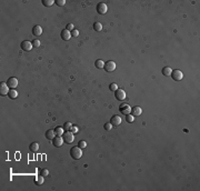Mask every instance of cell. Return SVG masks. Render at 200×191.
Wrapping results in <instances>:
<instances>
[{
	"label": "cell",
	"mask_w": 200,
	"mask_h": 191,
	"mask_svg": "<svg viewBox=\"0 0 200 191\" xmlns=\"http://www.w3.org/2000/svg\"><path fill=\"white\" fill-rule=\"evenodd\" d=\"M56 136H57V134H56L55 130H48L47 132H46V138H47L48 140H52Z\"/></svg>",
	"instance_id": "cell-16"
},
{
	"label": "cell",
	"mask_w": 200,
	"mask_h": 191,
	"mask_svg": "<svg viewBox=\"0 0 200 191\" xmlns=\"http://www.w3.org/2000/svg\"><path fill=\"white\" fill-rule=\"evenodd\" d=\"M70 156L71 158H74L75 160H78L82 157V150L79 147H74L70 149Z\"/></svg>",
	"instance_id": "cell-1"
},
{
	"label": "cell",
	"mask_w": 200,
	"mask_h": 191,
	"mask_svg": "<svg viewBox=\"0 0 200 191\" xmlns=\"http://www.w3.org/2000/svg\"><path fill=\"white\" fill-rule=\"evenodd\" d=\"M62 143H63V138H62V137H60V136H56L55 138L52 139V145L55 146V147H57V148L61 147Z\"/></svg>",
	"instance_id": "cell-11"
},
{
	"label": "cell",
	"mask_w": 200,
	"mask_h": 191,
	"mask_svg": "<svg viewBox=\"0 0 200 191\" xmlns=\"http://www.w3.org/2000/svg\"><path fill=\"white\" fill-rule=\"evenodd\" d=\"M60 36H61V39H62V40L68 41L69 39L71 38V32H70L69 30H67V29H63L62 31H61V33H60Z\"/></svg>",
	"instance_id": "cell-13"
},
{
	"label": "cell",
	"mask_w": 200,
	"mask_h": 191,
	"mask_svg": "<svg viewBox=\"0 0 200 191\" xmlns=\"http://www.w3.org/2000/svg\"><path fill=\"white\" fill-rule=\"evenodd\" d=\"M42 33V28L40 26H38V25H36V26H33L32 28V35L33 36H40Z\"/></svg>",
	"instance_id": "cell-15"
},
{
	"label": "cell",
	"mask_w": 200,
	"mask_h": 191,
	"mask_svg": "<svg viewBox=\"0 0 200 191\" xmlns=\"http://www.w3.org/2000/svg\"><path fill=\"white\" fill-rule=\"evenodd\" d=\"M107 10H108V7H107V5L105 2H99V4L97 5V12L99 13V15H105L107 12Z\"/></svg>",
	"instance_id": "cell-6"
},
{
	"label": "cell",
	"mask_w": 200,
	"mask_h": 191,
	"mask_svg": "<svg viewBox=\"0 0 200 191\" xmlns=\"http://www.w3.org/2000/svg\"><path fill=\"white\" fill-rule=\"evenodd\" d=\"M130 113H131L134 117H138V116H140V114L142 113V110H141V108H140V107L135 106L134 108H131Z\"/></svg>",
	"instance_id": "cell-14"
},
{
	"label": "cell",
	"mask_w": 200,
	"mask_h": 191,
	"mask_svg": "<svg viewBox=\"0 0 200 191\" xmlns=\"http://www.w3.org/2000/svg\"><path fill=\"white\" fill-rule=\"evenodd\" d=\"M95 66L97 69H103V66H105V62H103L101 59H98V60L95 61Z\"/></svg>",
	"instance_id": "cell-19"
},
{
	"label": "cell",
	"mask_w": 200,
	"mask_h": 191,
	"mask_svg": "<svg viewBox=\"0 0 200 191\" xmlns=\"http://www.w3.org/2000/svg\"><path fill=\"white\" fill-rule=\"evenodd\" d=\"M110 123L112 126H116V127H118V126L121 123V117L118 116V114H115V116L111 117L110 119Z\"/></svg>",
	"instance_id": "cell-12"
},
{
	"label": "cell",
	"mask_w": 200,
	"mask_h": 191,
	"mask_svg": "<svg viewBox=\"0 0 200 191\" xmlns=\"http://www.w3.org/2000/svg\"><path fill=\"white\" fill-rule=\"evenodd\" d=\"M70 131H71V132H74V133H77L78 131H79V129H78L77 126H72V128H71V130H70Z\"/></svg>",
	"instance_id": "cell-35"
},
{
	"label": "cell",
	"mask_w": 200,
	"mask_h": 191,
	"mask_svg": "<svg viewBox=\"0 0 200 191\" xmlns=\"http://www.w3.org/2000/svg\"><path fill=\"white\" fill-rule=\"evenodd\" d=\"M35 183L37 184V186H41V184L43 183V177H42L41 175L37 176V177H36V179H35Z\"/></svg>",
	"instance_id": "cell-20"
},
{
	"label": "cell",
	"mask_w": 200,
	"mask_h": 191,
	"mask_svg": "<svg viewBox=\"0 0 200 191\" xmlns=\"http://www.w3.org/2000/svg\"><path fill=\"white\" fill-rule=\"evenodd\" d=\"M40 175H41L42 177H47L48 175H49V171H48L47 169H42V170L40 171Z\"/></svg>",
	"instance_id": "cell-32"
},
{
	"label": "cell",
	"mask_w": 200,
	"mask_h": 191,
	"mask_svg": "<svg viewBox=\"0 0 200 191\" xmlns=\"http://www.w3.org/2000/svg\"><path fill=\"white\" fill-rule=\"evenodd\" d=\"M162 75L166 76V77H169V76L171 75V72H172V69H171V67H165V68L162 69Z\"/></svg>",
	"instance_id": "cell-17"
},
{
	"label": "cell",
	"mask_w": 200,
	"mask_h": 191,
	"mask_svg": "<svg viewBox=\"0 0 200 191\" xmlns=\"http://www.w3.org/2000/svg\"><path fill=\"white\" fill-rule=\"evenodd\" d=\"M126 120H127V122L131 123V122H134V120H135V117L132 116L131 113H129V114H127V116H126Z\"/></svg>",
	"instance_id": "cell-26"
},
{
	"label": "cell",
	"mask_w": 200,
	"mask_h": 191,
	"mask_svg": "<svg viewBox=\"0 0 200 191\" xmlns=\"http://www.w3.org/2000/svg\"><path fill=\"white\" fill-rule=\"evenodd\" d=\"M79 36V31H78L77 29H74L71 31V37H78Z\"/></svg>",
	"instance_id": "cell-33"
},
{
	"label": "cell",
	"mask_w": 200,
	"mask_h": 191,
	"mask_svg": "<svg viewBox=\"0 0 200 191\" xmlns=\"http://www.w3.org/2000/svg\"><path fill=\"white\" fill-rule=\"evenodd\" d=\"M72 126H74V125H72L71 122H66V123L63 125L64 131H70V130H71V128H72Z\"/></svg>",
	"instance_id": "cell-25"
},
{
	"label": "cell",
	"mask_w": 200,
	"mask_h": 191,
	"mask_svg": "<svg viewBox=\"0 0 200 191\" xmlns=\"http://www.w3.org/2000/svg\"><path fill=\"white\" fill-rule=\"evenodd\" d=\"M56 5L59 7H63L66 5V0H56Z\"/></svg>",
	"instance_id": "cell-29"
},
{
	"label": "cell",
	"mask_w": 200,
	"mask_h": 191,
	"mask_svg": "<svg viewBox=\"0 0 200 191\" xmlns=\"http://www.w3.org/2000/svg\"><path fill=\"white\" fill-rule=\"evenodd\" d=\"M63 138V141L66 143H72L75 140V133L71 132V131H66L62 136Z\"/></svg>",
	"instance_id": "cell-2"
},
{
	"label": "cell",
	"mask_w": 200,
	"mask_h": 191,
	"mask_svg": "<svg viewBox=\"0 0 200 191\" xmlns=\"http://www.w3.org/2000/svg\"><path fill=\"white\" fill-rule=\"evenodd\" d=\"M8 97H9L10 99H16V98L18 97V92H17L15 89H10L9 92H8Z\"/></svg>",
	"instance_id": "cell-18"
},
{
	"label": "cell",
	"mask_w": 200,
	"mask_h": 191,
	"mask_svg": "<svg viewBox=\"0 0 200 191\" xmlns=\"http://www.w3.org/2000/svg\"><path fill=\"white\" fill-rule=\"evenodd\" d=\"M119 111H120V113H122V114H129L130 113V111H131V107L128 105V103H121V105L119 106Z\"/></svg>",
	"instance_id": "cell-3"
},
{
	"label": "cell",
	"mask_w": 200,
	"mask_h": 191,
	"mask_svg": "<svg viewBox=\"0 0 200 191\" xmlns=\"http://www.w3.org/2000/svg\"><path fill=\"white\" fill-rule=\"evenodd\" d=\"M7 85H8V87H9L10 89H15L17 86H18V79L17 78H15V77H10V78H8V80H7Z\"/></svg>",
	"instance_id": "cell-8"
},
{
	"label": "cell",
	"mask_w": 200,
	"mask_h": 191,
	"mask_svg": "<svg viewBox=\"0 0 200 191\" xmlns=\"http://www.w3.org/2000/svg\"><path fill=\"white\" fill-rule=\"evenodd\" d=\"M55 4V0H42V5L45 6V7H50V6H52Z\"/></svg>",
	"instance_id": "cell-24"
},
{
	"label": "cell",
	"mask_w": 200,
	"mask_h": 191,
	"mask_svg": "<svg viewBox=\"0 0 200 191\" xmlns=\"http://www.w3.org/2000/svg\"><path fill=\"white\" fill-rule=\"evenodd\" d=\"M103 128H105L106 131H110L111 128H112V125H111L110 122H106L105 125H103Z\"/></svg>",
	"instance_id": "cell-28"
},
{
	"label": "cell",
	"mask_w": 200,
	"mask_h": 191,
	"mask_svg": "<svg viewBox=\"0 0 200 191\" xmlns=\"http://www.w3.org/2000/svg\"><path fill=\"white\" fill-rule=\"evenodd\" d=\"M94 29L96 30V31H98V32H100L101 30H102V25L100 23L99 21H97V22H95L94 23Z\"/></svg>",
	"instance_id": "cell-23"
},
{
	"label": "cell",
	"mask_w": 200,
	"mask_h": 191,
	"mask_svg": "<svg viewBox=\"0 0 200 191\" xmlns=\"http://www.w3.org/2000/svg\"><path fill=\"white\" fill-rule=\"evenodd\" d=\"M78 147H79L80 149H84L87 147V142L83 141V140H80V141L78 142Z\"/></svg>",
	"instance_id": "cell-27"
},
{
	"label": "cell",
	"mask_w": 200,
	"mask_h": 191,
	"mask_svg": "<svg viewBox=\"0 0 200 191\" xmlns=\"http://www.w3.org/2000/svg\"><path fill=\"white\" fill-rule=\"evenodd\" d=\"M103 69H105L107 72H111V71H114V70L116 69V63H115L114 61H111V60L107 61V62H105Z\"/></svg>",
	"instance_id": "cell-5"
},
{
	"label": "cell",
	"mask_w": 200,
	"mask_h": 191,
	"mask_svg": "<svg viewBox=\"0 0 200 191\" xmlns=\"http://www.w3.org/2000/svg\"><path fill=\"white\" fill-rule=\"evenodd\" d=\"M109 89H110L111 91H116L117 89H118V85L117 83H110V86H109Z\"/></svg>",
	"instance_id": "cell-30"
},
{
	"label": "cell",
	"mask_w": 200,
	"mask_h": 191,
	"mask_svg": "<svg viewBox=\"0 0 200 191\" xmlns=\"http://www.w3.org/2000/svg\"><path fill=\"white\" fill-rule=\"evenodd\" d=\"M66 29H67V30H69V31L71 32L72 30L75 29V27H74V25H72V23H68V25H67V28H66Z\"/></svg>",
	"instance_id": "cell-34"
},
{
	"label": "cell",
	"mask_w": 200,
	"mask_h": 191,
	"mask_svg": "<svg viewBox=\"0 0 200 191\" xmlns=\"http://www.w3.org/2000/svg\"><path fill=\"white\" fill-rule=\"evenodd\" d=\"M9 87H8L7 82H1L0 83V94L1 96H8L9 92Z\"/></svg>",
	"instance_id": "cell-10"
},
{
	"label": "cell",
	"mask_w": 200,
	"mask_h": 191,
	"mask_svg": "<svg viewBox=\"0 0 200 191\" xmlns=\"http://www.w3.org/2000/svg\"><path fill=\"white\" fill-rule=\"evenodd\" d=\"M171 78L174 80V81H180L182 80V78H184V74H182L180 70H172V72H171Z\"/></svg>",
	"instance_id": "cell-4"
},
{
	"label": "cell",
	"mask_w": 200,
	"mask_h": 191,
	"mask_svg": "<svg viewBox=\"0 0 200 191\" xmlns=\"http://www.w3.org/2000/svg\"><path fill=\"white\" fill-rule=\"evenodd\" d=\"M115 96H116V99L117 100L122 101V100L126 99V92H125V90H122V89L118 88L117 90L115 91Z\"/></svg>",
	"instance_id": "cell-7"
},
{
	"label": "cell",
	"mask_w": 200,
	"mask_h": 191,
	"mask_svg": "<svg viewBox=\"0 0 200 191\" xmlns=\"http://www.w3.org/2000/svg\"><path fill=\"white\" fill-rule=\"evenodd\" d=\"M31 42H32V46L35 48H38L39 46H40V41H39L38 39H35L33 41H31Z\"/></svg>",
	"instance_id": "cell-31"
},
{
	"label": "cell",
	"mask_w": 200,
	"mask_h": 191,
	"mask_svg": "<svg viewBox=\"0 0 200 191\" xmlns=\"http://www.w3.org/2000/svg\"><path fill=\"white\" fill-rule=\"evenodd\" d=\"M55 132H56V134H57V136L62 137L63 133H64V129H63L62 127H57V128L55 129Z\"/></svg>",
	"instance_id": "cell-22"
},
{
	"label": "cell",
	"mask_w": 200,
	"mask_h": 191,
	"mask_svg": "<svg viewBox=\"0 0 200 191\" xmlns=\"http://www.w3.org/2000/svg\"><path fill=\"white\" fill-rule=\"evenodd\" d=\"M29 149L32 151V152H37L38 149H39V143L38 142H32L31 145H30Z\"/></svg>",
	"instance_id": "cell-21"
},
{
	"label": "cell",
	"mask_w": 200,
	"mask_h": 191,
	"mask_svg": "<svg viewBox=\"0 0 200 191\" xmlns=\"http://www.w3.org/2000/svg\"><path fill=\"white\" fill-rule=\"evenodd\" d=\"M20 47H21V49L24 50V51H30V50H31V48H32L33 46H32V42H31V41L25 40V41H22V42H21Z\"/></svg>",
	"instance_id": "cell-9"
}]
</instances>
